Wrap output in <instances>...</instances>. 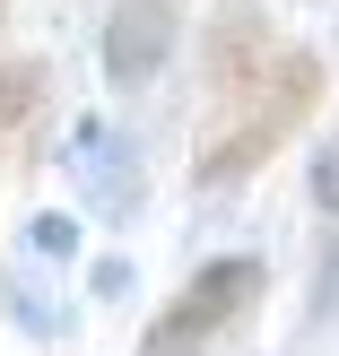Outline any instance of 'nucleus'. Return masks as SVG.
I'll return each instance as SVG.
<instances>
[{"instance_id": "obj_8", "label": "nucleus", "mask_w": 339, "mask_h": 356, "mask_svg": "<svg viewBox=\"0 0 339 356\" xmlns=\"http://www.w3.org/2000/svg\"><path fill=\"white\" fill-rule=\"evenodd\" d=\"M35 243H44V252H79V226L70 218H35Z\"/></svg>"}, {"instance_id": "obj_2", "label": "nucleus", "mask_w": 339, "mask_h": 356, "mask_svg": "<svg viewBox=\"0 0 339 356\" xmlns=\"http://www.w3.org/2000/svg\"><path fill=\"white\" fill-rule=\"evenodd\" d=\"M261 287H270V270H261L253 252H218L209 270L183 278V296H174L148 330H139V356H209L244 313L261 305Z\"/></svg>"}, {"instance_id": "obj_4", "label": "nucleus", "mask_w": 339, "mask_h": 356, "mask_svg": "<svg viewBox=\"0 0 339 356\" xmlns=\"http://www.w3.org/2000/svg\"><path fill=\"white\" fill-rule=\"evenodd\" d=\"M174 44H183V0H113L104 9V44H96L104 52V87L139 96L174 61Z\"/></svg>"}, {"instance_id": "obj_1", "label": "nucleus", "mask_w": 339, "mask_h": 356, "mask_svg": "<svg viewBox=\"0 0 339 356\" xmlns=\"http://www.w3.org/2000/svg\"><path fill=\"white\" fill-rule=\"evenodd\" d=\"M313 104H322V52L278 44L270 79L244 96V113H226L218 131L200 139V165H191V174H200V191H235L244 174H261V165H270V156L313 122Z\"/></svg>"}, {"instance_id": "obj_6", "label": "nucleus", "mask_w": 339, "mask_h": 356, "mask_svg": "<svg viewBox=\"0 0 339 356\" xmlns=\"http://www.w3.org/2000/svg\"><path fill=\"white\" fill-rule=\"evenodd\" d=\"M305 191H313V209H322V218L339 226V131L322 139V148H313V165H305Z\"/></svg>"}, {"instance_id": "obj_3", "label": "nucleus", "mask_w": 339, "mask_h": 356, "mask_svg": "<svg viewBox=\"0 0 339 356\" xmlns=\"http://www.w3.org/2000/svg\"><path fill=\"white\" fill-rule=\"evenodd\" d=\"M270 61H278V26L261 17V0H226L209 17V131L244 113V96L270 79Z\"/></svg>"}, {"instance_id": "obj_5", "label": "nucleus", "mask_w": 339, "mask_h": 356, "mask_svg": "<svg viewBox=\"0 0 339 356\" xmlns=\"http://www.w3.org/2000/svg\"><path fill=\"white\" fill-rule=\"evenodd\" d=\"M44 87H52V70H44V61H0V139L26 131V122L44 113Z\"/></svg>"}, {"instance_id": "obj_7", "label": "nucleus", "mask_w": 339, "mask_h": 356, "mask_svg": "<svg viewBox=\"0 0 339 356\" xmlns=\"http://www.w3.org/2000/svg\"><path fill=\"white\" fill-rule=\"evenodd\" d=\"M313 322H339V226H331L322 261H313Z\"/></svg>"}, {"instance_id": "obj_9", "label": "nucleus", "mask_w": 339, "mask_h": 356, "mask_svg": "<svg viewBox=\"0 0 339 356\" xmlns=\"http://www.w3.org/2000/svg\"><path fill=\"white\" fill-rule=\"evenodd\" d=\"M0 17H9V0H0Z\"/></svg>"}]
</instances>
